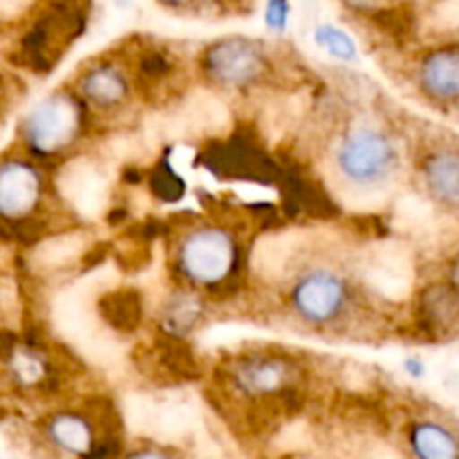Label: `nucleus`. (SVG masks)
<instances>
[{
  "instance_id": "obj_22",
  "label": "nucleus",
  "mask_w": 459,
  "mask_h": 459,
  "mask_svg": "<svg viewBox=\"0 0 459 459\" xmlns=\"http://www.w3.org/2000/svg\"><path fill=\"white\" fill-rule=\"evenodd\" d=\"M435 25L442 30H455L457 27V0H442L433 13Z\"/></svg>"
},
{
  "instance_id": "obj_15",
  "label": "nucleus",
  "mask_w": 459,
  "mask_h": 459,
  "mask_svg": "<svg viewBox=\"0 0 459 459\" xmlns=\"http://www.w3.org/2000/svg\"><path fill=\"white\" fill-rule=\"evenodd\" d=\"M52 433V439L58 444L61 448L70 453H90V446H92V437H90V430L79 417H61L52 424L49 429Z\"/></svg>"
},
{
  "instance_id": "obj_12",
  "label": "nucleus",
  "mask_w": 459,
  "mask_h": 459,
  "mask_svg": "<svg viewBox=\"0 0 459 459\" xmlns=\"http://www.w3.org/2000/svg\"><path fill=\"white\" fill-rule=\"evenodd\" d=\"M412 448L420 459H457V442L437 424H421L412 430Z\"/></svg>"
},
{
  "instance_id": "obj_11",
  "label": "nucleus",
  "mask_w": 459,
  "mask_h": 459,
  "mask_svg": "<svg viewBox=\"0 0 459 459\" xmlns=\"http://www.w3.org/2000/svg\"><path fill=\"white\" fill-rule=\"evenodd\" d=\"M421 81L435 97L453 99L459 90V56L455 49H442L426 58Z\"/></svg>"
},
{
  "instance_id": "obj_6",
  "label": "nucleus",
  "mask_w": 459,
  "mask_h": 459,
  "mask_svg": "<svg viewBox=\"0 0 459 459\" xmlns=\"http://www.w3.org/2000/svg\"><path fill=\"white\" fill-rule=\"evenodd\" d=\"M175 110H178L179 121H182L186 139L202 137V134L215 137V134H224L231 128V115H229L227 106L206 90H195Z\"/></svg>"
},
{
  "instance_id": "obj_13",
  "label": "nucleus",
  "mask_w": 459,
  "mask_h": 459,
  "mask_svg": "<svg viewBox=\"0 0 459 459\" xmlns=\"http://www.w3.org/2000/svg\"><path fill=\"white\" fill-rule=\"evenodd\" d=\"M85 238L81 233H67V236L52 238V240L43 242L39 249L34 251L31 260H34L36 267L43 269H56L61 264L70 263L76 255L83 251Z\"/></svg>"
},
{
  "instance_id": "obj_20",
  "label": "nucleus",
  "mask_w": 459,
  "mask_h": 459,
  "mask_svg": "<svg viewBox=\"0 0 459 459\" xmlns=\"http://www.w3.org/2000/svg\"><path fill=\"white\" fill-rule=\"evenodd\" d=\"M281 381H282V368L272 361L254 363V366L247 368V370L242 372V384L249 385L251 390H258V393L276 388Z\"/></svg>"
},
{
  "instance_id": "obj_9",
  "label": "nucleus",
  "mask_w": 459,
  "mask_h": 459,
  "mask_svg": "<svg viewBox=\"0 0 459 459\" xmlns=\"http://www.w3.org/2000/svg\"><path fill=\"white\" fill-rule=\"evenodd\" d=\"M39 195V179L27 166L12 161L0 166V213L9 218L25 215Z\"/></svg>"
},
{
  "instance_id": "obj_28",
  "label": "nucleus",
  "mask_w": 459,
  "mask_h": 459,
  "mask_svg": "<svg viewBox=\"0 0 459 459\" xmlns=\"http://www.w3.org/2000/svg\"><path fill=\"white\" fill-rule=\"evenodd\" d=\"M112 3L117 4V7H121V9H126L130 4V0H112Z\"/></svg>"
},
{
  "instance_id": "obj_4",
  "label": "nucleus",
  "mask_w": 459,
  "mask_h": 459,
  "mask_svg": "<svg viewBox=\"0 0 459 459\" xmlns=\"http://www.w3.org/2000/svg\"><path fill=\"white\" fill-rule=\"evenodd\" d=\"M206 65L224 83H245L258 74L263 58L249 40L229 39L209 49Z\"/></svg>"
},
{
  "instance_id": "obj_16",
  "label": "nucleus",
  "mask_w": 459,
  "mask_h": 459,
  "mask_svg": "<svg viewBox=\"0 0 459 459\" xmlns=\"http://www.w3.org/2000/svg\"><path fill=\"white\" fill-rule=\"evenodd\" d=\"M429 184L446 202H457V157L442 155L429 166Z\"/></svg>"
},
{
  "instance_id": "obj_26",
  "label": "nucleus",
  "mask_w": 459,
  "mask_h": 459,
  "mask_svg": "<svg viewBox=\"0 0 459 459\" xmlns=\"http://www.w3.org/2000/svg\"><path fill=\"white\" fill-rule=\"evenodd\" d=\"M130 459H169V457L160 455V453H139V455H134Z\"/></svg>"
},
{
  "instance_id": "obj_2",
  "label": "nucleus",
  "mask_w": 459,
  "mask_h": 459,
  "mask_svg": "<svg viewBox=\"0 0 459 459\" xmlns=\"http://www.w3.org/2000/svg\"><path fill=\"white\" fill-rule=\"evenodd\" d=\"M394 148L385 134L377 130H357L343 142L339 151V164L348 178L357 182H370L393 169Z\"/></svg>"
},
{
  "instance_id": "obj_10",
  "label": "nucleus",
  "mask_w": 459,
  "mask_h": 459,
  "mask_svg": "<svg viewBox=\"0 0 459 459\" xmlns=\"http://www.w3.org/2000/svg\"><path fill=\"white\" fill-rule=\"evenodd\" d=\"M300 245H303V231L290 229V231L269 233V236H263L255 242L251 264H254L260 276L273 281V278L285 272L287 263L294 258Z\"/></svg>"
},
{
  "instance_id": "obj_7",
  "label": "nucleus",
  "mask_w": 459,
  "mask_h": 459,
  "mask_svg": "<svg viewBox=\"0 0 459 459\" xmlns=\"http://www.w3.org/2000/svg\"><path fill=\"white\" fill-rule=\"evenodd\" d=\"M294 305L307 321L323 323L343 305V285L332 273H312L296 287Z\"/></svg>"
},
{
  "instance_id": "obj_21",
  "label": "nucleus",
  "mask_w": 459,
  "mask_h": 459,
  "mask_svg": "<svg viewBox=\"0 0 459 459\" xmlns=\"http://www.w3.org/2000/svg\"><path fill=\"white\" fill-rule=\"evenodd\" d=\"M290 0H267V7H264V22H267L269 30L285 31L287 22H290Z\"/></svg>"
},
{
  "instance_id": "obj_25",
  "label": "nucleus",
  "mask_w": 459,
  "mask_h": 459,
  "mask_svg": "<svg viewBox=\"0 0 459 459\" xmlns=\"http://www.w3.org/2000/svg\"><path fill=\"white\" fill-rule=\"evenodd\" d=\"M345 3L352 4V7H357V9H377V7H381V3H384V0H345Z\"/></svg>"
},
{
  "instance_id": "obj_8",
  "label": "nucleus",
  "mask_w": 459,
  "mask_h": 459,
  "mask_svg": "<svg viewBox=\"0 0 459 459\" xmlns=\"http://www.w3.org/2000/svg\"><path fill=\"white\" fill-rule=\"evenodd\" d=\"M76 126V112L70 101L52 99L34 110L27 124V137L43 148H56L70 139Z\"/></svg>"
},
{
  "instance_id": "obj_17",
  "label": "nucleus",
  "mask_w": 459,
  "mask_h": 459,
  "mask_svg": "<svg viewBox=\"0 0 459 459\" xmlns=\"http://www.w3.org/2000/svg\"><path fill=\"white\" fill-rule=\"evenodd\" d=\"M314 40L321 45L323 49L332 54V56L341 58V61H354L357 58V43L348 31L334 25H318L314 31Z\"/></svg>"
},
{
  "instance_id": "obj_3",
  "label": "nucleus",
  "mask_w": 459,
  "mask_h": 459,
  "mask_svg": "<svg viewBox=\"0 0 459 459\" xmlns=\"http://www.w3.org/2000/svg\"><path fill=\"white\" fill-rule=\"evenodd\" d=\"M184 264L197 281H218L231 264V242L220 231L195 233L184 249Z\"/></svg>"
},
{
  "instance_id": "obj_5",
  "label": "nucleus",
  "mask_w": 459,
  "mask_h": 459,
  "mask_svg": "<svg viewBox=\"0 0 459 459\" xmlns=\"http://www.w3.org/2000/svg\"><path fill=\"white\" fill-rule=\"evenodd\" d=\"M58 184H61L63 197H67L81 213L97 215L103 209L108 191L106 179L88 160L70 161L63 169Z\"/></svg>"
},
{
  "instance_id": "obj_24",
  "label": "nucleus",
  "mask_w": 459,
  "mask_h": 459,
  "mask_svg": "<svg viewBox=\"0 0 459 459\" xmlns=\"http://www.w3.org/2000/svg\"><path fill=\"white\" fill-rule=\"evenodd\" d=\"M403 368H406V370L411 372L412 377H421V375H424V370H426L424 363L417 361V359H408V361L403 363Z\"/></svg>"
},
{
  "instance_id": "obj_27",
  "label": "nucleus",
  "mask_w": 459,
  "mask_h": 459,
  "mask_svg": "<svg viewBox=\"0 0 459 459\" xmlns=\"http://www.w3.org/2000/svg\"><path fill=\"white\" fill-rule=\"evenodd\" d=\"M160 3L169 4V7H182V4H188L191 0H160Z\"/></svg>"
},
{
  "instance_id": "obj_14",
  "label": "nucleus",
  "mask_w": 459,
  "mask_h": 459,
  "mask_svg": "<svg viewBox=\"0 0 459 459\" xmlns=\"http://www.w3.org/2000/svg\"><path fill=\"white\" fill-rule=\"evenodd\" d=\"M101 316L119 330H133L139 325V299L133 291H106L99 300Z\"/></svg>"
},
{
  "instance_id": "obj_18",
  "label": "nucleus",
  "mask_w": 459,
  "mask_h": 459,
  "mask_svg": "<svg viewBox=\"0 0 459 459\" xmlns=\"http://www.w3.org/2000/svg\"><path fill=\"white\" fill-rule=\"evenodd\" d=\"M394 218H397V224L402 229H408V231L412 233H420L430 227V222H433V211H430V206L426 204L421 197L406 195L397 204Z\"/></svg>"
},
{
  "instance_id": "obj_1",
  "label": "nucleus",
  "mask_w": 459,
  "mask_h": 459,
  "mask_svg": "<svg viewBox=\"0 0 459 459\" xmlns=\"http://www.w3.org/2000/svg\"><path fill=\"white\" fill-rule=\"evenodd\" d=\"M366 278L372 290L384 294L385 299H406L412 290V281H415L411 249L397 240L375 245L368 254Z\"/></svg>"
},
{
  "instance_id": "obj_23",
  "label": "nucleus",
  "mask_w": 459,
  "mask_h": 459,
  "mask_svg": "<svg viewBox=\"0 0 459 459\" xmlns=\"http://www.w3.org/2000/svg\"><path fill=\"white\" fill-rule=\"evenodd\" d=\"M31 0H0V18H13L30 7Z\"/></svg>"
},
{
  "instance_id": "obj_19",
  "label": "nucleus",
  "mask_w": 459,
  "mask_h": 459,
  "mask_svg": "<svg viewBox=\"0 0 459 459\" xmlns=\"http://www.w3.org/2000/svg\"><path fill=\"white\" fill-rule=\"evenodd\" d=\"M83 85L85 92L99 103H112L124 94V81L115 70H94Z\"/></svg>"
}]
</instances>
